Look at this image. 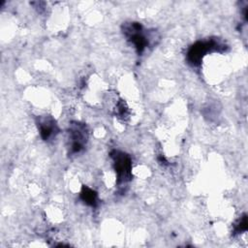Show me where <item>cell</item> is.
<instances>
[{
	"label": "cell",
	"instance_id": "1",
	"mask_svg": "<svg viewBox=\"0 0 248 248\" xmlns=\"http://www.w3.org/2000/svg\"><path fill=\"white\" fill-rule=\"evenodd\" d=\"M122 33L127 41L134 46L139 55H141L149 46L156 45V41L159 40V36L154 30L150 31L137 21L125 22L122 25Z\"/></svg>",
	"mask_w": 248,
	"mask_h": 248
},
{
	"label": "cell",
	"instance_id": "2",
	"mask_svg": "<svg viewBox=\"0 0 248 248\" xmlns=\"http://www.w3.org/2000/svg\"><path fill=\"white\" fill-rule=\"evenodd\" d=\"M228 46L217 38L198 41L188 48L186 60L191 66L197 67L201 65L203 57L208 52H225Z\"/></svg>",
	"mask_w": 248,
	"mask_h": 248
},
{
	"label": "cell",
	"instance_id": "3",
	"mask_svg": "<svg viewBox=\"0 0 248 248\" xmlns=\"http://www.w3.org/2000/svg\"><path fill=\"white\" fill-rule=\"evenodd\" d=\"M88 140V130L84 123L71 122L68 130L67 148L69 154L74 155L81 152Z\"/></svg>",
	"mask_w": 248,
	"mask_h": 248
},
{
	"label": "cell",
	"instance_id": "4",
	"mask_svg": "<svg viewBox=\"0 0 248 248\" xmlns=\"http://www.w3.org/2000/svg\"><path fill=\"white\" fill-rule=\"evenodd\" d=\"M116 173V182L119 186L125 185L132 178V160L126 153L113 150L110 153Z\"/></svg>",
	"mask_w": 248,
	"mask_h": 248
},
{
	"label": "cell",
	"instance_id": "5",
	"mask_svg": "<svg viewBox=\"0 0 248 248\" xmlns=\"http://www.w3.org/2000/svg\"><path fill=\"white\" fill-rule=\"evenodd\" d=\"M37 127L41 138L44 140H49L54 138L59 132L58 126L54 118L50 115H41L37 118Z\"/></svg>",
	"mask_w": 248,
	"mask_h": 248
},
{
	"label": "cell",
	"instance_id": "6",
	"mask_svg": "<svg viewBox=\"0 0 248 248\" xmlns=\"http://www.w3.org/2000/svg\"><path fill=\"white\" fill-rule=\"evenodd\" d=\"M80 199L85 204L91 207H96L98 204V194L87 186L82 187L80 192Z\"/></svg>",
	"mask_w": 248,
	"mask_h": 248
},
{
	"label": "cell",
	"instance_id": "7",
	"mask_svg": "<svg viewBox=\"0 0 248 248\" xmlns=\"http://www.w3.org/2000/svg\"><path fill=\"white\" fill-rule=\"evenodd\" d=\"M247 231V215L243 214L233 226V234L242 233Z\"/></svg>",
	"mask_w": 248,
	"mask_h": 248
},
{
	"label": "cell",
	"instance_id": "8",
	"mask_svg": "<svg viewBox=\"0 0 248 248\" xmlns=\"http://www.w3.org/2000/svg\"><path fill=\"white\" fill-rule=\"evenodd\" d=\"M115 114L118 117L121 118H126L128 116V107L123 101H120L116 104V108H115Z\"/></svg>",
	"mask_w": 248,
	"mask_h": 248
}]
</instances>
